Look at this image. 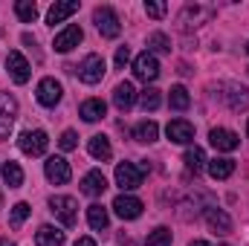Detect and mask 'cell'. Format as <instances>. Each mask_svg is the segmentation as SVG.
I'll return each instance as SVG.
<instances>
[{
	"label": "cell",
	"instance_id": "d4e9b609",
	"mask_svg": "<svg viewBox=\"0 0 249 246\" xmlns=\"http://www.w3.org/2000/svg\"><path fill=\"white\" fill-rule=\"evenodd\" d=\"M3 183L9 185V188H20L23 185V168L18 165V162H3Z\"/></svg>",
	"mask_w": 249,
	"mask_h": 246
},
{
	"label": "cell",
	"instance_id": "6da1fadb",
	"mask_svg": "<svg viewBox=\"0 0 249 246\" xmlns=\"http://www.w3.org/2000/svg\"><path fill=\"white\" fill-rule=\"evenodd\" d=\"M78 203L72 200V197H53L50 200V211L61 220V226H67V229H72L75 226V220H78Z\"/></svg>",
	"mask_w": 249,
	"mask_h": 246
},
{
	"label": "cell",
	"instance_id": "836d02e7",
	"mask_svg": "<svg viewBox=\"0 0 249 246\" xmlns=\"http://www.w3.org/2000/svg\"><path fill=\"white\" fill-rule=\"evenodd\" d=\"M58 145H61V151H72V148L78 145V133H75V130H64L61 139H58Z\"/></svg>",
	"mask_w": 249,
	"mask_h": 246
},
{
	"label": "cell",
	"instance_id": "f546056e",
	"mask_svg": "<svg viewBox=\"0 0 249 246\" xmlns=\"http://www.w3.org/2000/svg\"><path fill=\"white\" fill-rule=\"evenodd\" d=\"M139 105H142V110H157V107L162 105V99H160V90H154V87H145V90H142V96H139Z\"/></svg>",
	"mask_w": 249,
	"mask_h": 246
},
{
	"label": "cell",
	"instance_id": "4fadbf2b",
	"mask_svg": "<svg viewBox=\"0 0 249 246\" xmlns=\"http://www.w3.org/2000/svg\"><path fill=\"white\" fill-rule=\"evenodd\" d=\"M165 133H168V139L177 142V145H188V142H194V124L186 122V119H174V122H168Z\"/></svg>",
	"mask_w": 249,
	"mask_h": 246
},
{
	"label": "cell",
	"instance_id": "4dcf8cb0",
	"mask_svg": "<svg viewBox=\"0 0 249 246\" xmlns=\"http://www.w3.org/2000/svg\"><path fill=\"white\" fill-rule=\"evenodd\" d=\"M29 203H15L12 206V214H9V223H12V229H20L23 226V220L29 217Z\"/></svg>",
	"mask_w": 249,
	"mask_h": 246
},
{
	"label": "cell",
	"instance_id": "83f0119b",
	"mask_svg": "<svg viewBox=\"0 0 249 246\" xmlns=\"http://www.w3.org/2000/svg\"><path fill=\"white\" fill-rule=\"evenodd\" d=\"M226 99H229V107L232 110H241V107H247L249 105V90L247 87H229V93H226Z\"/></svg>",
	"mask_w": 249,
	"mask_h": 246
},
{
	"label": "cell",
	"instance_id": "4316f807",
	"mask_svg": "<svg viewBox=\"0 0 249 246\" xmlns=\"http://www.w3.org/2000/svg\"><path fill=\"white\" fill-rule=\"evenodd\" d=\"M168 105H171L174 110H188V105H191V96H188V90L183 87V84L171 87V93H168Z\"/></svg>",
	"mask_w": 249,
	"mask_h": 246
},
{
	"label": "cell",
	"instance_id": "3957f363",
	"mask_svg": "<svg viewBox=\"0 0 249 246\" xmlns=\"http://www.w3.org/2000/svg\"><path fill=\"white\" fill-rule=\"evenodd\" d=\"M50 145V136L44 130H23L20 139H18V148L26 154V157H41Z\"/></svg>",
	"mask_w": 249,
	"mask_h": 246
},
{
	"label": "cell",
	"instance_id": "5b68a950",
	"mask_svg": "<svg viewBox=\"0 0 249 246\" xmlns=\"http://www.w3.org/2000/svg\"><path fill=\"white\" fill-rule=\"evenodd\" d=\"M15 116H18V102H15V96L0 93V142L9 139V130H12V124H15Z\"/></svg>",
	"mask_w": 249,
	"mask_h": 246
},
{
	"label": "cell",
	"instance_id": "7a4b0ae2",
	"mask_svg": "<svg viewBox=\"0 0 249 246\" xmlns=\"http://www.w3.org/2000/svg\"><path fill=\"white\" fill-rule=\"evenodd\" d=\"M93 18H96V29L105 35V38H116L119 32H122V23H119V15L110 9V6H99L96 12H93Z\"/></svg>",
	"mask_w": 249,
	"mask_h": 246
},
{
	"label": "cell",
	"instance_id": "ffe728a7",
	"mask_svg": "<svg viewBox=\"0 0 249 246\" xmlns=\"http://www.w3.org/2000/svg\"><path fill=\"white\" fill-rule=\"evenodd\" d=\"M78 113H81V119H84V122H99V119H105L107 105H105L102 99H87V102L78 107Z\"/></svg>",
	"mask_w": 249,
	"mask_h": 246
},
{
	"label": "cell",
	"instance_id": "1f68e13d",
	"mask_svg": "<svg viewBox=\"0 0 249 246\" xmlns=\"http://www.w3.org/2000/svg\"><path fill=\"white\" fill-rule=\"evenodd\" d=\"M145 246H171V229H165V226L154 229V232L148 235Z\"/></svg>",
	"mask_w": 249,
	"mask_h": 246
},
{
	"label": "cell",
	"instance_id": "b9f144b4",
	"mask_svg": "<svg viewBox=\"0 0 249 246\" xmlns=\"http://www.w3.org/2000/svg\"><path fill=\"white\" fill-rule=\"evenodd\" d=\"M247 53H249V44H247Z\"/></svg>",
	"mask_w": 249,
	"mask_h": 246
},
{
	"label": "cell",
	"instance_id": "2e32d148",
	"mask_svg": "<svg viewBox=\"0 0 249 246\" xmlns=\"http://www.w3.org/2000/svg\"><path fill=\"white\" fill-rule=\"evenodd\" d=\"M87 151H90V157H93V159H102V162H107V159L113 157L110 139H107L105 133H96V136H90V142H87Z\"/></svg>",
	"mask_w": 249,
	"mask_h": 246
},
{
	"label": "cell",
	"instance_id": "e575fe53",
	"mask_svg": "<svg viewBox=\"0 0 249 246\" xmlns=\"http://www.w3.org/2000/svg\"><path fill=\"white\" fill-rule=\"evenodd\" d=\"M145 12L151 18H162L165 15V3H145Z\"/></svg>",
	"mask_w": 249,
	"mask_h": 246
},
{
	"label": "cell",
	"instance_id": "9c48e42d",
	"mask_svg": "<svg viewBox=\"0 0 249 246\" xmlns=\"http://www.w3.org/2000/svg\"><path fill=\"white\" fill-rule=\"evenodd\" d=\"M133 75L139 78V81H157V75H160V61L151 55V53H142V55H136V61H133Z\"/></svg>",
	"mask_w": 249,
	"mask_h": 246
},
{
	"label": "cell",
	"instance_id": "44dd1931",
	"mask_svg": "<svg viewBox=\"0 0 249 246\" xmlns=\"http://www.w3.org/2000/svg\"><path fill=\"white\" fill-rule=\"evenodd\" d=\"M209 174H212L214 180H229V177L235 174V159H229V157H214V159L209 162Z\"/></svg>",
	"mask_w": 249,
	"mask_h": 246
},
{
	"label": "cell",
	"instance_id": "52a82bcc",
	"mask_svg": "<svg viewBox=\"0 0 249 246\" xmlns=\"http://www.w3.org/2000/svg\"><path fill=\"white\" fill-rule=\"evenodd\" d=\"M44 174H47V180H50V183H55V185L70 183V177H72L70 162H67L64 157H50V159L44 162Z\"/></svg>",
	"mask_w": 249,
	"mask_h": 246
},
{
	"label": "cell",
	"instance_id": "8d00e7d4",
	"mask_svg": "<svg viewBox=\"0 0 249 246\" xmlns=\"http://www.w3.org/2000/svg\"><path fill=\"white\" fill-rule=\"evenodd\" d=\"M75 246H96V241H93V238H78Z\"/></svg>",
	"mask_w": 249,
	"mask_h": 246
},
{
	"label": "cell",
	"instance_id": "60d3db41",
	"mask_svg": "<svg viewBox=\"0 0 249 246\" xmlns=\"http://www.w3.org/2000/svg\"><path fill=\"white\" fill-rule=\"evenodd\" d=\"M0 206H3V194H0Z\"/></svg>",
	"mask_w": 249,
	"mask_h": 246
},
{
	"label": "cell",
	"instance_id": "e0dca14e",
	"mask_svg": "<svg viewBox=\"0 0 249 246\" xmlns=\"http://www.w3.org/2000/svg\"><path fill=\"white\" fill-rule=\"evenodd\" d=\"M206 220H209V226H212L217 235H229V232H232V220H229V214H226L223 209L209 206V209H206Z\"/></svg>",
	"mask_w": 249,
	"mask_h": 246
},
{
	"label": "cell",
	"instance_id": "277c9868",
	"mask_svg": "<svg viewBox=\"0 0 249 246\" xmlns=\"http://www.w3.org/2000/svg\"><path fill=\"white\" fill-rule=\"evenodd\" d=\"M105 72H107V70H105V58L96 55V53L87 55L84 61L78 64V78H81L84 84H99V81L105 78Z\"/></svg>",
	"mask_w": 249,
	"mask_h": 246
},
{
	"label": "cell",
	"instance_id": "f35d334b",
	"mask_svg": "<svg viewBox=\"0 0 249 246\" xmlns=\"http://www.w3.org/2000/svg\"><path fill=\"white\" fill-rule=\"evenodd\" d=\"M0 246H15L12 241H6V238H0Z\"/></svg>",
	"mask_w": 249,
	"mask_h": 246
},
{
	"label": "cell",
	"instance_id": "d6a6232c",
	"mask_svg": "<svg viewBox=\"0 0 249 246\" xmlns=\"http://www.w3.org/2000/svg\"><path fill=\"white\" fill-rule=\"evenodd\" d=\"M148 47L157 50V53H171V41H168L162 32H154V35L148 38Z\"/></svg>",
	"mask_w": 249,
	"mask_h": 246
},
{
	"label": "cell",
	"instance_id": "ab89813d",
	"mask_svg": "<svg viewBox=\"0 0 249 246\" xmlns=\"http://www.w3.org/2000/svg\"><path fill=\"white\" fill-rule=\"evenodd\" d=\"M247 136H249V122H247Z\"/></svg>",
	"mask_w": 249,
	"mask_h": 246
},
{
	"label": "cell",
	"instance_id": "ba28073f",
	"mask_svg": "<svg viewBox=\"0 0 249 246\" xmlns=\"http://www.w3.org/2000/svg\"><path fill=\"white\" fill-rule=\"evenodd\" d=\"M6 70H9V75H12V81H15V84H26V81H29V75H32L29 61H26L18 50H12V53L6 55Z\"/></svg>",
	"mask_w": 249,
	"mask_h": 246
},
{
	"label": "cell",
	"instance_id": "cb8c5ba5",
	"mask_svg": "<svg viewBox=\"0 0 249 246\" xmlns=\"http://www.w3.org/2000/svg\"><path fill=\"white\" fill-rule=\"evenodd\" d=\"M157 136H160V127H157V122H139L136 127H133V139H136V142L151 145V142H157Z\"/></svg>",
	"mask_w": 249,
	"mask_h": 246
},
{
	"label": "cell",
	"instance_id": "7c38bea8",
	"mask_svg": "<svg viewBox=\"0 0 249 246\" xmlns=\"http://www.w3.org/2000/svg\"><path fill=\"white\" fill-rule=\"evenodd\" d=\"M38 102L44 107H55L61 102V84L55 78H41V84H38Z\"/></svg>",
	"mask_w": 249,
	"mask_h": 246
},
{
	"label": "cell",
	"instance_id": "5bb4252c",
	"mask_svg": "<svg viewBox=\"0 0 249 246\" xmlns=\"http://www.w3.org/2000/svg\"><path fill=\"white\" fill-rule=\"evenodd\" d=\"M209 142H212L217 151H235V148L241 145L238 133H235V130H226V127H214V130L209 133Z\"/></svg>",
	"mask_w": 249,
	"mask_h": 246
},
{
	"label": "cell",
	"instance_id": "ac0fdd59",
	"mask_svg": "<svg viewBox=\"0 0 249 246\" xmlns=\"http://www.w3.org/2000/svg\"><path fill=\"white\" fill-rule=\"evenodd\" d=\"M113 105H116L119 110H130V107L136 105V90H133L130 81L116 84V90H113Z\"/></svg>",
	"mask_w": 249,
	"mask_h": 246
},
{
	"label": "cell",
	"instance_id": "f1b7e54d",
	"mask_svg": "<svg viewBox=\"0 0 249 246\" xmlns=\"http://www.w3.org/2000/svg\"><path fill=\"white\" fill-rule=\"evenodd\" d=\"M203 165H206V154H203V148H197V145L188 148L186 151V168L197 174V171H203Z\"/></svg>",
	"mask_w": 249,
	"mask_h": 246
},
{
	"label": "cell",
	"instance_id": "603a6c76",
	"mask_svg": "<svg viewBox=\"0 0 249 246\" xmlns=\"http://www.w3.org/2000/svg\"><path fill=\"white\" fill-rule=\"evenodd\" d=\"M35 244L38 246H64V232L55 226H41L38 235H35Z\"/></svg>",
	"mask_w": 249,
	"mask_h": 246
},
{
	"label": "cell",
	"instance_id": "8992f818",
	"mask_svg": "<svg viewBox=\"0 0 249 246\" xmlns=\"http://www.w3.org/2000/svg\"><path fill=\"white\" fill-rule=\"evenodd\" d=\"M142 168H136L133 162H119L116 165V185L122 188V191H133V188H139L142 185Z\"/></svg>",
	"mask_w": 249,
	"mask_h": 246
},
{
	"label": "cell",
	"instance_id": "484cf974",
	"mask_svg": "<svg viewBox=\"0 0 249 246\" xmlns=\"http://www.w3.org/2000/svg\"><path fill=\"white\" fill-rule=\"evenodd\" d=\"M15 15L20 18V23H35L38 20V6L32 0H18L15 3Z\"/></svg>",
	"mask_w": 249,
	"mask_h": 246
},
{
	"label": "cell",
	"instance_id": "74e56055",
	"mask_svg": "<svg viewBox=\"0 0 249 246\" xmlns=\"http://www.w3.org/2000/svg\"><path fill=\"white\" fill-rule=\"evenodd\" d=\"M188 246H212V244H206V241H194V244H188Z\"/></svg>",
	"mask_w": 249,
	"mask_h": 246
},
{
	"label": "cell",
	"instance_id": "8fae6325",
	"mask_svg": "<svg viewBox=\"0 0 249 246\" xmlns=\"http://www.w3.org/2000/svg\"><path fill=\"white\" fill-rule=\"evenodd\" d=\"M81 38H84V32H81V26L78 23H70L67 29H61L58 35H55V53H70L72 47H78L81 44Z\"/></svg>",
	"mask_w": 249,
	"mask_h": 246
},
{
	"label": "cell",
	"instance_id": "d590c367",
	"mask_svg": "<svg viewBox=\"0 0 249 246\" xmlns=\"http://www.w3.org/2000/svg\"><path fill=\"white\" fill-rule=\"evenodd\" d=\"M127 61H130V47H119V50H116V67L122 70Z\"/></svg>",
	"mask_w": 249,
	"mask_h": 246
},
{
	"label": "cell",
	"instance_id": "30bf717a",
	"mask_svg": "<svg viewBox=\"0 0 249 246\" xmlns=\"http://www.w3.org/2000/svg\"><path fill=\"white\" fill-rule=\"evenodd\" d=\"M142 200H136V197H130V194H119L116 200H113V211L122 217V220H136L139 214H142Z\"/></svg>",
	"mask_w": 249,
	"mask_h": 246
},
{
	"label": "cell",
	"instance_id": "7402d4cb",
	"mask_svg": "<svg viewBox=\"0 0 249 246\" xmlns=\"http://www.w3.org/2000/svg\"><path fill=\"white\" fill-rule=\"evenodd\" d=\"M87 223H90L96 232H105V229H107V223H110V217H107V209H105V206H99V203L87 206Z\"/></svg>",
	"mask_w": 249,
	"mask_h": 246
},
{
	"label": "cell",
	"instance_id": "d6986e66",
	"mask_svg": "<svg viewBox=\"0 0 249 246\" xmlns=\"http://www.w3.org/2000/svg\"><path fill=\"white\" fill-rule=\"evenodd\" d=\"M75 12H78V3H75V0L53 3V6H50V12H47V23H50V26H55V23L67 20V18H70V15H75Z\"/></svg>",
	"mask_w": 249,
	"mask_h": 246
},
{
	"label": "cell",
	"instance_id": "9a60e30c",
	"mask_svg": "<svg viewBox=\"0 0 249 246\" xmlns=\"http://www.w3.org/2000/svg\"><path fill=\"white\" fill-rule=\"evenodd\" d=\"M81 191H84L87 197H102V194L107 191V180H105V174H102V171H87L84 180H81Z\"/></svg>",
	"mask_w": 249,
	"mask_h": 246
}]
</instances>
